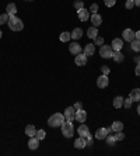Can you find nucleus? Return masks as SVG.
<instances>
[{
    "label": "nucleus",
    "instance_id": "18",
    "mask_svg": "<svg viewBox=\"0 0 140 156\" xmlns=\"http://www.w3.org/2000/svg\"><path fill=\"white\" fill-rule=\"evenodd\" d=\"M112 58H113V60L118 62V63H121V62L125 60V55L122 54L121 51H113V55H112Z\"/></svg>",
    "mask_w": 140,
    "mask_h": 156
},
{
    "label": "nucleus",
    "instance_id": "34",
    "mask_svg": "<svg viewBox=\"0 0 140 156\" xmlns=\"http://www.w3.org/2000/svg\"><path fill=\"white\" fill-rule=\"evenodd\" d=\"M132 103H133V101H132V99L129 97V99L123 100V107H125V108H130V107H132Z\"/></svg>",
    "mask_w": 140,
    "mask_h": 156
},
{
    "label": "nucleus",
    "instance_id": "43",
    "mask_svg": "<svg viewBox=\"0 0 140 156\" xmlns=\"http://www.w3.org/2000/svg\"><path fill=\"white\" fill-rule=\"evenodd\" d=\"M135 38H136V40H139V41H140V31L135 32Z\"/></svg>",
    "mask_w": 140,
    "mask_h": 156
},
{
    "label": "nucleus",
    "instance_id": "28",
    "mask_svg": "<svg viewBox=\"0 0 140 156\" xmlns=\"http://www.w3.org/2000/svg\"><path fill=\"white\" fill-rule=\"evenodd\" d=\"M70 38H71V32H69V31H63V32L60 34V41H62V42L70 41Z\"/></svg>",
    "mask_w": 140,
    "mask_h": 156
},
{
    "label": "nucleus",
    "instance_id": "39",
    "mask_svg": "<svg viewBox=\"0 0 140 156\" xmlns=\"http://www.w3.org/2000/svg\"><path fill=\"white\" fill-rule=\"evenodd\" d=\"M94 42H95V45H104V38L102 37H97L95 40H94Z\"/></svg>",
    "mask_w": 140,
    "mask_h": 156
},
{
    "label": "nucleus",
    "instance_id": "27",
    "mask_svg": "<svg viewBox=\"0 0 140 156\" xmlns=\"http://www.w3.org/2000/svg\"><path fill=\"white\" fill-rule=\"evenodd\" d=\"M111 128L113 132H118V131H122V129H123V124H122L121 121H113V124L111 125Z\"/></svg>",
    "mask_w": 140,
    "mask_h": 156
},
{
    "label": "nucleus",
    "instance_id": "42",
    "mask_svg": "<svg viewBox=\"0 0 140 156\" xmlns=\"http://www.w3.org/2000/svg\"><path fill=\"white\" fill-rule=\"evenodd\" d=\"M135 73H136V76H140V63H137V65H136Z\"/></svg>",
    "mask_w": 140,
    "mask_h": 156
},
{
    "label": "nucleus",
    "instance_id": "44",
    "mask_svg": "<svg viewBox=\"0 0 140 156\" xmlns=\"http://www.w3.org/2000/svg\"><path fill=\"white\" fill-rule=\"evenodd\" d=\"M135 62H136V63H140V56H136V58H135Z\"/></svg>",
    "mask_w": 140,
    "mask_h": 156
},
{
    "label": "nucleus",
    "instance_id": "14",
    "mask_svg": "<svg viewBox=\"0 0 140 156\" xmlns=\"http://www.w3.org/2000/svg\"><path fill=\"white\" fill-rule=\"evenodd\" d=\"M90 20H91V23H93L94 27H98V25H101V24H102V17H101L98 13L93 14V16L90 17Z\"/></svg>",
    "mask_w": 140,
    "mask_h": 156
},
{
    "label": "nucleus",
    "instance_id": "24",
    "mask_svg": "<svg viewBox=\"0 0 140 156\" xmlns=\"http://www.w3.org/2000/svg\"><path fill=\"white\" fill-rule=\"evenodd\" d=\"M81 35H83V30H81V28H74V30H73V32H71V38H73V40H74V41H77V40H80V38H81Z\"/></svg>",
    "mask_w": 140,
    "mask_h": 156
},
{
    "label": "nucleus",
    "instance_id": "22",
    "mask_svg": "<svg viewBox=\"0 0 140 156\" xmlns=\"http://www.w3.org/2000/svg\"><path fill=\"white\" fill-rule=\"evenodd\" d=\"M105 142H107V146L113 148L115 146V143H116V138H115V135H107Z\"/></svg>",
    "mask_w": 140,
    "mask_h": 156
},
{
    "label": "nucleus",
    "instance_id": "48",
    "mask_svg": "<svg viewBox=\"0 0 140 156\" xmlns=\"http://www.w3.org/2000/svg\"><path fill=\"white\" fill-rule=\"evenodd\" d=\"M27 1H32V0H27Z\"/></svg>",
    "mask_w": 140,
    "mask_h": 156
},
{
    "label": "nucleus",
    "instance_id": "38",
    "mask_svg": "<svg viewBox=\"0 0 140 156\" xmlns=\"http://www.w3.org/2000/svg\"><path fill=\"white\" fill-rule=\"evenodd\" d=\"M90 11H91L93 14L97 13V11H98V4H97V3H93V4L90 6Z\"/></svg>",
    "mask_w": 140,
    "mask_h": 156
},
{
    "label": "nucleus",
    "instance_id": "45",
    "mask_svg": "<svg viewBox=\"0 0 140 156\" xmlns=\"http://www.w3.org/2000/svg\"><path fill=\"white\" fill-rule=\"evenodd\" d=\"M135 6H137V7H140V0H135Z\"/></svg>",
    "mask_w": 140,
    "mask_h": 156
},
{
    "label": "nucleus",
    "instance_id": "17",
    "mask_svg": "<svg viewBox=\"0 0 140 156\" xmlns=\"http://www.w3.org/2000/svg\"><path fill=\"white\" fill-rule=\"evenodd\" d=\"M108 135V129L107 128H98L95 132V138L97 139H105Z\"/></svg>",
    "mask_w": 140,
    "mask_h": 156
},
{
    "label": "nucleus",
    "instance_id": "2",
    "mask_svg": "<svg viewBox=\"0 0 140 156\" xmlns=\"http://www.w3.org/2000/svg\"><path fill=\"white\" fill-rule=\"evenodd\" d=\"M65 115L63 114H59V113H55V114H52L48 119V125L52 127V128H56V127H60L63 122H65Z\"/></svg>",
    "mask_w": 140,
    "mask_h": 156
},
{
    "label": "nucleus",
    "instance_id": "21",
    "mask_svg": "<svg viewBox=\"0 0 140 156\" xmlns=\"http://www.w3.org/2000/svg\"><path fill=\"white\" fill-rule=\"evenodd\" d=\"M74 146L77 148V149H84V148H85V138H83V137L77 138L74 141Z\"/></svg>",
    "mask_w": 140,
    "mask_h": 156
},
{
    "label": "nucleus",
    "instance_id": "37",
    "mask_svg": "<svg viewBox=\"0 0 140 156\" xmlns=\"http://www.w3.org/2000/svg\"><path fill=\"white\" fill-rule=\"evenodd\" d=\"M104 3H105L107 7H113L115 3H116V0H104Z\"/></svg>",
    "mask_w": 140,
    "mask_h": 156
},
{
    "label": "nucleus",
    "instance_id": "8",
    "mask_svg": "<svg viewBox=\"0 0 140 156\" xmlns=\"http://www.w3.org/2000/svg\"><path fill=\"white\" fill-rule=\"evenodd\" d=\"M74 119L79 122V124H83L84 121L87 119V113L81 108V110H77L76 111V115H74Z\"/></svg>",
    "mask_w": 140,
    "mask_h": 156
},
{
    "label": "nucleus",
    "instance_id": "20",
    "mask_svg": "<svg viewBox=\"0 0 140 156\" xmlns=\"http://www.w3.org/2000/svg\"><path fill=\"white\" fill-rule=\"evenodd\" d=\"M94 52H95V46L93 44H87V45L84 46V54H85V56H93Z\"/></svg>",
    "mask_w": 140,
    "mask_h": 156
},
{
    "label": "nucleus",
    "instance_id": "29",
    "mask_svg": "<svg viewBox=\"0 0 140 156\" xmlns=\"http://www.w3.org/2000/svg\"><path fill=\"white\" fill-rule=\"evenodd\" d=\"M130 46H132V49L136 51V52H140V41L139 40H133V41L130 42Z\"/></svg>",
    "mask_w": 140,
    "mask_h": 156
},
{
    "label": "nucleus",
    "instance_id": "5",
    "mask_svg": "<svg viewBox=\"0 0 140 156\" xmlns=\"http://www.w3.org/2000/svg\"><path fill=\"white\" fill-rule=\"evenodd\" d=\"M109 84V79H108V75H101L99 78L97 79V86L99 89H105Z\"/></svg>",
    "mask_w": 140,
    "mask_h": 156
},
{
    "label": "nucleus",
    "instance_id": "12",
    "mask_svg": "<svg viewBox=\"0 0 140 156\" xmlns=\"http://www.w3.org/2000/svg\"><path fill=\"white\" fill-rule=\"evenodd\" d=\"M77 14H79V19L81 20V21H87V20H90V10L84 9V7L77 10Z\"/></svg>",
    "mask_w": 140,
    "mask_h": 156
},
{
    "label": "nucleus",
    "instance_id": "16",
    "mask_svg": "<svg viewBox=\"0 0 140 156\" xmlns=\"http://www.w3.org/2000/svg\"><path fill=\"white\" fill-rule=\"evenodd\" d=\"M129 97L132 99V101L133 103H137V101H140V89H133L130 92V94H129Z\"/></svg>",
    "mask_w": 140,
    "mask_h": 156
},
{
    "label": "nucleus",
    "instance_id": "3",
    "mask_svg": "<svg viewBox=\"0 0 140 156\" xmlns=\"http://www.w3.org/2000/svg\"><path fill=\"white\" fill-rule=\"evenodd\" d=\"M62 128V135L65 138H71L73 134H74V128H73V124L70 121H65L63 124L60 125Z\"/></svg>",
    "mask_w": 140,
    "mask_h": 156
},
{
    "label": "nucleus",
    "instance_id": "33",
    "mask_svg": "<svg viewBox=\"0 0 140 156\" xmlns=\"http://www.w3.org/2000/svg\"><path fill=\"white\" fill-rule=\"evenodd\" d=\"M125 6H126V9L127 10H132L133 7H135V0H126Z\"/></svg>",
    "mask_w": 140,
    "mask_h": 156
},
{
    "label": "nucleus",
    "instance_id": "19",
    "mask_svg": "<svg viewBox=\"0 0 140 156\" xmlns=\"http://www.w3.org/2000/svg\"><path fill=\"white\" fill-rule=\"evenodd\" d=\"M25 135H27V137H35V135H37V129H35V127H34L32 124H29V125H27V127H25Z\"/></svg>",
    "mask_w": 140,
    "mask_h": 156
},
{
    "label": "nucleus",
    "instance_id": "11",
    "mask_svg": "<svg viewBox=\"0 0 140 156\" xmlns=\"http://www.w3.org/2000/svg\"><path fill=\"white\" fill-rule=\"evenodd\" d=\"M77 132H79L80 137H83V138L91 137V135H90V129H88V127H87L85 124H80L79 129H77Z\"/></svg>",
    "mask_w": 140,
    "mask_h": 156
},
{
    "label": "nucleus",
    "instance_id": "36",
    "mask_svg": "<svg viewBox=\"0 0 140 156\" xmlns=\"http://www.w3.org/2000/svg\"><path fill=\"white\" fill-rule=\"evenodd\" d=\"M84 7V3L81 1V0H76L74 1V9L76 10H80V9H83Z\"/></svg>",
    "mask_w": 140,
    "mask_h": 156
},
{
    "label": "nucleus",
    "instance_id": "40",
    "mask_svg": "<svg viewBox=\"0 0 140 156\" xmlns=\"http://www.w3.org/2000/svg\"><path fill=\"white\" fill-rule=\"evenodd\" d=\"M73 107H74V110L77 111V110H81V108H83V104H81V101H76V104Z\"/></svg>",
    "mask_w": 140,
    "mask_h": 156
},
{
    "label": "nucleus",
    "instance_id": "26",
    "mask_svg": "<svg viewBox=\"0 0 140 156\" xmlns=\"http://www.w3.org/2000/svg\"><path fill=\"white\" fill-rule=\"evenodd\" d=\"M123 100H125V99L122 96H116L113 99V107H115V108H121V107L123 106Z\"/></svg>",
    "mask_w": 140,
    "mask_h": 156
},
{
    "label": "nucleus",
    "instance_id": "23",
    "mask_svg": "<svg viewBox=\"0 0 140 156\" xmlns=\"http://www.w3.org/2000/svg\"><path fill=\"white\" fill-rule=\"evenodd\" d=\"M87 35H88V38H91V40H95V38L98 37V30L97 27H90L88 31H87Z\"/></svg>",
    "mask_w": 140,
    "mask_h": 156
},
{
    "label": "nucleus",
    "instance_id": "35",
    "mask_svg": "<svg viewBox=\"0 0 140 156\" xmlns=\"http://www.w3.org/2000/svg\"><path fill=\"white\" fill-rule=\"evenodd\" d=\"M93 148L94 146V142H93V138L91 137H87L85 138V148Z\"/></svg>",
    "mask_w": 140,
    "mask_h": 156
},
{
    "label": "nucleus",
    "instance_id": "31",
    "mask_svg": "<svg viewBox=\"0 0 140 156\" xmlns=\"http://www.w3.org/2000/svg\"><path fill=\"white\" fill-rule=\"evenodd\" d=\"M45 135H46L45 131H43V129H39V131H37V135H35V137H37L39 141H42V139H45Z\"/></svg>",
    "mask_w": 140,
    "mask_h": 156
},
{
    "label": "nucleus",
    "instance_id": "32",
    "mask_svg": "<svg viewBox=\"0 0 140 156\" xmlns=\"http://www.w3.org/2000/svg\"><path fill=\"white\" fill-rule=\"evenodd\" d=\"M113 135L116 138V141H123V139H125V134L122 132V131H118V132H115Z\"/></svg>",
    "mask_w": 140,
    "mask_h": 156
},
{
    "label": "nucleus",
    "instance_id": "30",
    "mask_svg": "<svg viewBox=\"0 0 140 156\" xmlns=\"http://www.w3.org/2000/svg\"><path fill=\"white\" fill-rule=\"evenodd\" d=\"M9 17H10L9 13L1 14V16H0V25H3V24H7V21H9Z\"/></svg>",
    "mask_w": 140,
    "mask_h": 156
},
{
    "label": "nucleus",
    "instance_id": "7",
    "mask_svg": "<svg viewBox=\"0 0 140 156\" xmlns=\"http://www.w3.org/2000/svg\"><path fill=\"white\" fill-rule=\"evenodd\" d=\"M122 37H123V41L132 42L135 40V32L132 31L130 28H126V30H123V32H122Z\"/></svg>",
    "mask_w": 140,
    "mask_h": 156
},
{
    "label": "nucleus",
    "instance_id": "15",
    "mask_svg": "<svg viewBox=\"0 0 140 156\" xmlns=\"http://www.w3.org/2000/svg\"><path fill=\"white\" fill-rule=\"evenodd\" d=\"M28 146H29V149H32V151L38 149V146H39V139L37 137H31L29 141H28Z\"/></svg>",
    "mask_w": 140,
    "mask_h": 156
},
{
    "label": "nucleus",
    "instance_id": "46",
    "mask_svg": "<svg viewBox=\"0 0 140 156\" xmlns=\"http://www.w3.org/2000/svg\"><path fill=\"white\" fill-rule=\"evenodd\" d=\"M137 114L140 115V104H139V106H137Z\"/></svg>",
    "mask_w": 140,
    "mask_h": 156
},
{
    "label": "nucleus",
    "instance_id": "1",
    "mask_svg": "<svg viewBox=\"0 0 140 156\" xmlns=\"http://www.w3.org/2000/svg\"><path fill=\"white\" fill-rule=\"evenodd\" d=\"M7 25L10 27L11 31H21L24 28V23L18 17H15V14L14 16H10L9 17V21H7Z\"/></svg>",
    "mask_w": 140,
    "mask_h": 156
},
{
    "label": "nucleus",
    "instance_id": "25",
    "mask_svg": "<svg viewBox=\"0 0 140 156\" xmlns=\"http://www.w3.org/2000/svg\"><path fill=\"white\" fill-rule=\"evenodd\" d=\"M6 13H9L10 16H14V14L17 13V6L14 4V3H9L7 7H6Z\"/></svg>",
    "mask_w": 140,
    "mask_h": 156
},
{
    "label": "nucleus",
    "instance_id": "9",
    "mask_svg": "<svg viewBox=\"0 0 140 156\" xmlns=\"http://www.w3.org/2000/svg\"><path fill=\"white\" fill-rule=\"evenodd\" d=\"M74 62H76V65H77V66H84V65L87 63V56H85V54H84V52H80V54H77V55H76Z\"/></svg>",
    "mask_w": 140,
    "mask_h": 156
},
{
    "label": "nucleus",
    "instance_id": "10",
    "mask_svg": "<svg viewBox=\"0 0 140 156\" xmlns=\"http://www.w3.org/2000/svg\"><path fill=\"white\" fill-rule=\"evenodd\" d=\"M69 51L70 54H73V55H77V54H80L81 52V45H80L79 42H70L69 45Z\"/></svg>",
    "mask_w": 140,
    "mask_h": 156
},
{
    "label": "nucleus",
    "instance_id": "47",
    "mask_svg": "<svg viewBox=\"0 0 140 156\" xmlns=\"http://www.w3.org/2000/svg\"><path fill=\"white\" fill-rule=\"evenodd\" d=\"M1 34H3V32H1V31H0V38H1Z\"/></svg>",
    "mask_w": 140,
    "mask_h": 156
},
{
    "label": "nucleus",
    "instance_id": "13",
    "mask_svg": "<svg viewBox=\"0 0 140 156\" xmlns=\"http://www.w3.org/2000/svg\"><path fill=\"white\" fill-rule=\"evenodd\" d=\"M111 46H112V49L113 51H121L122 48H123V40H121V38H115V40L112 41Z\"/></svg>",
    "mask_w": 140,
    "mask_h": 156
},
{
    "label": "nucleus",
    "instance_id": "4",
    "mask_svg": "<svg viewBox=\"0 0 140 156\" xmlns=\"http://www.w3.org/2000/svg\"><path fill=\"white\" fill-rule=\"evenodd\" d=\"M99 55L102 56V58H105V59L112 58V55H113L112 46L111 45H101V48H99Z\"/></svg>",
    "mask_w": 140,
    "mask_h": 156
},
{
    "label": "nucleus",
    "instance_id": "6",
    "mask_svg": "<svg viewBox=\"0 0 140 156\" xmlns=\"http://www.w3.org/2000/svg\"><path fill=\"white\" fill-rule=\"evenodd\" d=\"M63 115H65V119L66 121H73L74 119V115H76V110H74V107H67L65 110V113H63Z\"/></svg>",
    "mask_w": 140,
    "mask_h": 156
},
{
    "label": "nucleus",
    "instance_id": "41",
    "mask_svg": "<svg viewBox=\"0 0 140 156\" xmlns=\"http://www.w3.org/2000/svg\"><path fill=\"white\" fill-rule=\"evenodd\" d=\"M101 72H102V75H108L109 73V68L108 66H101Z\"/></svg>",
    "mask_w": 140,
    "mask_h": 156
}]
</instances>
